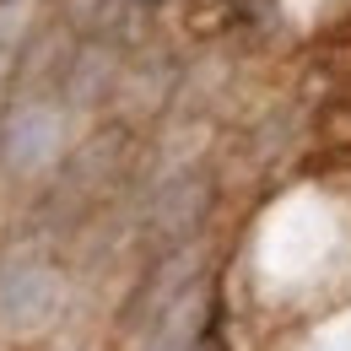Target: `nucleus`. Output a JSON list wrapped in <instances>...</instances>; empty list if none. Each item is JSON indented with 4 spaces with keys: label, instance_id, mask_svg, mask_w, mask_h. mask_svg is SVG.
I'll return each instance as SVG.
<instances>
[{
    "label": "nucleus",
    "instance_id": "nucleus-1",
    "mask_svg": "<svg viewBox=\"0 0 351 351\" xmlns=\"http://www.w3.org/2000/svg\"><path fill=\"white\" fill-rule=\"evenodd\" d=\"M54 298H60V287H54V276L49 270H33V265H22L16 276H0V319L16 330H27V324H44L49 313H54Z\"/></svg>",
    "mask_w": 351,
    "mask_h": 351
},
{
    "label": "nucleus",
    "instance_id": "nucleus-2",
    "mask_svg": "<svg viewBox=\"0 0 351 351\" xmlns=\"http://www.w3.org/2000/svg\"><path fill=\"white\" fill-rule=\"evenodd\" d=\"M54 119L49 114H22L16 119V152H22V162H38L44 152H54Z\"/></svg>",
    "mask_w": 351,
    "mask_h": 351
}]
</instances>
